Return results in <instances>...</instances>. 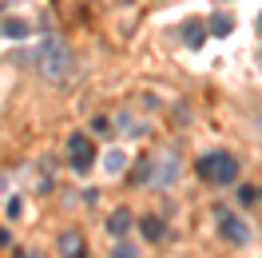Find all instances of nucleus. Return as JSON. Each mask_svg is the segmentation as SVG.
<instances>
[{
  "mask_svg": "<svg viewBox=\"0 0 262 258\" xmlns=\"http://www.w3.org/2000/svg\"><path fill=\"white\" fill-rule=\"evenodd\" d=\"M107 230H112L115 239H123V234L131 230V210H127V207L112 210V219H107Z\"/></svg>",
  "mask_w": 262,
  "mask_h": 258,
  "instance_id": "nucleus-8",
  "label": "nucleus"
},
{
  "mask_svg": "<svg viewBox=\"0 0 262 258\" xmlns=\"http://www.w3.org/2000/svg\"><path fill=\"white\" fill-rule=\"evenodd\" d=\"M219 230H223V239L234 242V246H243V242H250V226L238 219V214H230V210L219 207Z\"/></svg>",
  "mask_w": 262,
  "mask_h": 258,
  "instance_id": "nucleus-4",
  "label": "nucleus"
},
{
  "mask_svg": "<svg viewBox=\"0 0 262 258\" xmlns=\"http://www.w3.org/2000/svg\"><path fill=\"white\" fill-rule=\"evenodd\" d=\"M254 32H258V36H262V12H258V20H254Z\"/></svg>",
  "mask_w": 262,
  "mask_h": 258,
  "instance_id": "nucleus-17",
  "label": "nucleus"
},
{
  "mask_svg": "<svg viewBox=\"0 0 262 258\" xmlns=\"http://www.w3.org/2000/svg\"><path fill=\"white\" fill-rule=\"evenodd\" d=\"M68 155H72V171H92V159H96V151H92V143H88V135L83 131H72L68 135Z\"/></svg>",
  "mask_w": 262,
  "mask_h": 258,
  "instance_id": "nucleus-3",
  "label": "nucleus"
},
{
  "mask_svg": "<svg viewBox=\"0 0 262 258\" xmlns=\"http://www.w3.org/2000/svg\"><path fill=\"white\" fill-rule=\"evenodd\" d=\"M36 68L48 76V80H68V72H72V52H68V44L60 40V36L52 32H44V40H40V48H36Z\"/></svg>",
  "mask_w": 262,
  "mask_h": 258,
  "instance_id": "nucleus-1",
  "label": "nucleus"
},
{
  "mask_svg": "<svg viewBox=\"0 0 262 258\" xmlns=\"http://www.w3.org/2000/svg\"><path fill=\"white\" fill-rule=\"evenodd\" d=\"M20 258H40V254H32V250H24V254H20Z\"/></svg>",
  "mask_w": 262,
  "mask_h": 258,
  "instance_id": "nucleus-18",
  "label": "nucleus"
},
{
  "mask_svg": "<svg viewBox=\"0 0 262 258\" xmlns=\"http://www.w3.org/2000/svg\"><path fill=\"white\" fill-rule=\"evenodd\" d=\"M254 199H258V195H254V187H238V203H243V207H250Z\"/></svg>",
  "mask_w": 262,
  "mask_h": 258,
  "instance_id": "nucleus-14",
  "label": "nucleus"
},
{
  "mask_svg": "<svg viewBox=\"0 0 262 258\" xmlns=\"http://www.w3.org/2000/svg\"><path fill=\"white\" fill-rule=\"evenodd\" d=\"M175 171H179V167H175L171 155H163L159 163L151 159V183H155V187H171V183H175Z\"/></svg>",
  "mask_w": 262,
  "mask_h": 258,
  "instance_id": "nucleus-5",
  "label": "nucleus"
},
{
  "mask_svg": "<svg viewBox=\"0 0 262 258\" xmlns=\"http://www.w3.org/2000/svg\"><path fill=\"white\" fill-rule=\"evenodd\" d=\"M139 230H143V239H147V242H159V239H163V223H159L155 214H151V219H143V223H139Z\"/></svg>",
  "mask_w": 262,
  "mask_h": 258,
  "instance_id": "nucleus-10",
  "label": "nucleus"
},
{
  "mask_svg": "<svg viewBox=\"0 0 262 258\" xmlns=\"http://www.w3.org/2000/svg\"><path fill=\"white\" fill-rule=\"evenodd\" d=\"M0 16H4V0H0Z\"/></svg>",
  "mask_w": 262,
  "mask_h": 258,
  "instance_id": "nucleus-19",
  "label": "nucleus"
},
{
  "mask_svg": "<svg viewBox=\"0 0 262 258\" xmlns=\"http://www.w3.org/2000/svg\"><path fill=\"white\" fill-rule=\"evenodd\" d=\"M60 254H64V258H83V254H88L80 230H64V234H60Z\"/></svg>",
  "mask_w": 262,
  "mask_h": 258,
  "instance_id": "nucleus-6",
  "label": "nucleus"
},
{
  "mask_svg": "<svg viewBox=\"0 0 262 258\" xmlns=\"http://www.w3.org/2000/svg\"><path fill=\"white\" fill-rule=\"evenodd\" d=\"M123 163H127V155H123V151H107V155H103V167H107L112 175H119V171H123Z\"/></svg>",
  "mask_w": 262,
  "mask_h": 258,
  "instance_id": "nucleus-12",
  "label": "nucleus"
},
{
  "mask_svg": "<svg viewBox=\"0 0 262 258\" xmlns=\"http://www.w3.org/2000/svg\"><path fill=\"white\" fill-rule=\"evenodd\" d=\"M112 258H139V246H135V242H119L112 250Z\"/></svg>",
  "mask_w": 262,
  "mask_h": 258,
  "instance_id": "nucleus-13",
  "label": "nucleus"
},
{
  "mask_svg": "<svg viewBox=\"0 0 262 258\" xmlns=\"http://www.w3.org/2000/svg\"><path fill=\"white\" fill-rule=\"evenodd\" d=\"M207 32H211V36H230V32H234V20H230L227 12H214V16L207 20Z\"/></svg>",
  "mask_w": 262,
  "mask_h": 258,
  "instance_id": "nucleus-9",
  "label": "nucleus"
},
{
  "mask_svg": "<svg viewBox=\"0 0 262 258\" xmlns=\"http://www.w3.org/2000/svg\"><path fill=\"white\" fill-rule=\"evenodd\" d=\"M92 131H96V135H107V131H112V123H107L103 115H96V119H92Z\"/></svg>",
  "mask_w": 262,
  "mask_h": 258,
  "instance_id": "nucleus-15",
  "label": "nucleus"
},
{
  "mask_svg": "<svg viewBox=\"0 0 262 258\" xmlns=\"http://www.w3.org/2000/svg\"><path fill=\"white\" fill-rule=\"evenodd\" d=\"M8 219H20V199H8Z\"/></svg>",
  "mask_w": 262,
  "mask_h": 258,
  "instance_id": "nucleus-16",
  "label": "nucleus"
},
{
  "mask_svg": "<svg viewBox=\"0 0 262 258\" xmlns=\"http://www.w3.org/2000/svg\"><path fill=\"white\" fill-rule=\"evenodd\" d=\"M203 40H207V20H187L183 24V44L187 48H203Z\"/></svg>",
  "mask_w": 262,
  "mask_h": 258,
  "instance_id": "nucleus-7",
  "label": "nucleus"
},
{
  "mask_svg": "<svg viewBox=\"0 0 262 258\" xmlns=\"http://www.w3.org/2000/svg\"><path fill=\"white\" fill-rule=\"evenodd\" d=\"M0 32L8 36V40H24V36H28V24H24V20H4Z\"/></svg>",
  "mask_w": 262,
  "mask_h": 258,
  "instance_id": "nucleus-11",
  "label": "nucleus"
},
{
  "mask_svg": "<svg viewBox=\"0 0 262 258\" xmlns=\"http://www.w3.org/2000/svg\"><path fill=\"white\" fill-rule=\"evenodd\" d=\"M195 171L203 179L219 183V187H227V183L238 179V159H234V155H223V151H214V155H203V159L195 163Z\"/></svg>",
  "mask_w": 262,
  "mask_h": 258,
  "instance_id": "nucleus-2",
  "label": "nucleus"
}]
</instances>
